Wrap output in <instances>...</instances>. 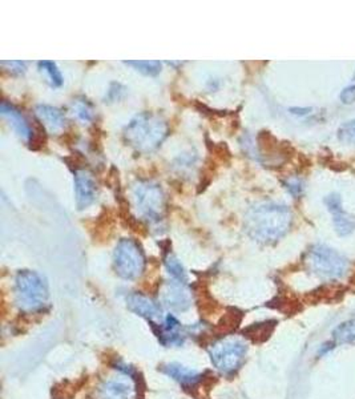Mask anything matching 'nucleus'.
Here are the masks:
<instances>
[{"label": "nucleus", "mask_w": 355, "mask_h": 399, "mask_svg": "<svg viewBox=\"0 0 355 399\" xmlns=\"http://www.w3.org/2000/svg\"><path fill=\"white\" fill-rule=\"evenodd\" d=\"M276 322L275 321H268V322H261V323H255L249 329H246V336L249 338L253 339L255 342H262L265 339L269 338L275 329Z\"/></svg>", "instance_id": "412c9836"}, {"label": "nucleus", "mask_w": 355, "mask_h": 399, "mask_svg": "<svg viewBox=\"0 0 355 399\" xmlns=\"http://www.w3.org/2000/svg\"><path fill=\"white\" fill-rule=\"evenodd\" d=\"M169 135V125L162 116L153 112H141L124 128V139L141 153H149L162 144Z\"/></svg>", "instance_id": "f03ea898"}, {"label": "nucleus", "mask_w": 355, "mask_h": 399, "mask_svg": "<svg viewBox=\"0 0 355 399\" xmlns=\"http://www.w3.org/2000/svg\"><path fill=\"white\" fill-rule=\"evenodd\" d=\"M325 204L333 216L336 233L339 236L350 235L355 229V217L343 211L341 197L338 195H330L325 199Z\"/></svg>", "instance_id": "9b49d317"}, {"label": "nucleus", "mask_w": 355, "mask_h": 399, "mask_svg": "<svg viewBox=\"0 0 355 399\" xmlns=\"http://www.w3.org/2000/svg\"><path fill=\"white\" fill-rule=\"evenodd\" d=\"M38 65H39L40 72L45 75L47 81L50 83V85L52 88H59L63 85L64 79H63V75H61L56 63L50 61V60H43V61L38 63Z\"/></svg>", "instance_id": "6ab92c4d"}, {"label": "nucleus", "mask_w": 355, "mask_h": 399, "mask_svg": "<svg viewBox=\"0 0 355 399\" xmlns=\"http://www.w3.org/2000/svg\"><path fill=\"white\" fill-rule=\"evenodd\" d=\"M306 263L314 274L322 279H341L349 269L347 259L334 249L325 245L313 246L308 252Z\"/></svg>", "instance_id": "0eeeda50"}, {"label": "nucleus", "mask_w": 355, "mask_h": 399, "mask_svg": "<svg viewBox=\"0 0 355 399\" xmlns=\"http://www.w3.org/2000/svg\"><path fill=\"white\" fill-rule=\"evenodd\" d=\"M71 112L76 119L80 120L84 124L91 122L92 120L95 119V111H94L92 104L84 98H79V99L72 101Z\"/></svg>", "instance_id": "a211bd4d"}, {"label": "nucleus", "mask_w": 355, "mask_h": 399, "mask_svg": "<svg viewBox=\"0 0 355 399\" xmlns=\"http://www.w3.org/2000/svg\"><path fill=\"white\" fill-rule=\"evenodd\" d=\"M164 263H165V268H166V270H168V273H169V276L172 277V279L181 282V283H186L188 274H186L182 263L178 261L175 255H172L171 252L166 253L164 256Z\"/></svg>", "instance_id": "aec40b11"}, {"label": "nucleus", "mask_w": 355, "mask_h": 399, "mask_svg": "<svg viewBox=\"0 0 355 399\" xmlns=\"http://www.w3.org/2000/svg\"><path fill=\"white\" fill-rule=\"evenodd\" d=\"M35 114L39 118L41 124L51 132V133H58L65 128V116L60 111L59 108L47 105V104H40L35 108Z\"/></svg>", "instance_id": "2eb2a0df"}, {"label": "nucleus", "mask_w": 355, "mask_h": 399, "mask_svg": "<svg viewBox=\"0 0 355 399\" xmlns=\"http://www.w3.org/2000/svg\"><path fill=\"white\" fill-rule=\"evenodd\" d=\"M158 337L165 346H180L184 343L186 333L178 319L172 314H168L164 323L161 326L158 325Z\"/></svg>", "instance_id": "ddd939ff"}, {"label": "nucleus", "mask_w": 355, "mask_h": 399, "mask_svg": "<svg viewBox=\"0 0 355 399\" xmlns=\"http://www.w3.org/2000/svg\"><path fill=\"white\" fill-rule=\"evenodd\" d=\"M292 221L293 215L286 205L263 201L255 204L246 212L245 230L259 244H273L288 233Z\"/></svg>", "instance_id": "f257e3e1"}, {"label": "nucleus", "mask_w": 355, "mask_h": 399, "mask_svg": "<svg viewBox=\"0 0 355 399\" xmlns=\"http://www.w3.org/2000/svg\"><path fill=\"white\" fill-rule=\"evenodd\" d=\"M124 64L133 67L138 72L145 75V76H158L161 72V63L160 61H142V60H136V61H124Z\"/></svg>", "instance_id": "4be33fe9"}, {"label": "nucleus", "mask_w": 355, "mask_h": 399, "mask_svg": "<svg viewBox=\"0 0 355 399\" xmlns=\"http://www.w3.org/2000/svg\"><path fill=\"white\" fill-rule=\"evenodd\" d=\"M334 345H345L355 341V319H349L336 326L332 333Z\"/></svg>", "instance_id": "f3484780"}, {"label": "nucleus", "mask_w": 355, "mask_h": 399, "mask_svg": "<svg viewBox=\"0 0 355 399\" xmlns=\"http://www.w3.org/2000/svg\"><path fill=\"white\" fill-rule=\"evenodd\" d=\"M50 289L45 279L34 270H20L14 283V301L23 313L43 312L48 305Z\"/></svg>", "instance_id": "7ed1b4c3"}, {"label": "nucleus", "mask_w": 355, "mask_h": 399, "mask_svg": "<svg viewBox=\"0 0 355 399\" xmlns=\"http://www.w3.org/2000/svg\"><path fill=\"white\" fill-rule=\"evenodd\" d=\"M98 193V186L94 176L85 169L75 171V197L79 211L91 206Z\"/></svg>", "instance_id": "1a4fd4ad"}, {"label": "nucleus", "mask_w": 355, "mask_h": 399, "mask_svg": "<svg viewBox=\"0 0 355 399\" xmlns=\"http://www.w3.org/2000/svg\"><path fill=\"white\" fill-rule=\"evenodd\" d=\"M248 353V345L242 339L226 337L218 339L209 349L212 363L222 374L230 376L244 365Z\"/></svg>", "instance_id": "20e7f679"}, {"label": "nucleus", "mask_w": 355, "mask_h": 399, "mask_svg": "<svg viewBox=\"0 0 355 399\" xmlns=\"http://www.w3.org/2000/svg\"><path fill=\"white\" fill-rule=\"evenodd\" d=\"M286 189L289 191V193H292L293 196H299L303 192V184L299 179H290L285 182Z\"/></svg>", "instance_id": "a878e982"}, {"label": "nucleus", "mask_w": 355, "mask_h": 399, "mask_svg": "<svg viewBox=\"0 0 355 399\" xmlns=\"http://www.w3.org/2000/svg\"><path fill=\"white\" fill-rule=\"evenodd\" d=\"M138 391L131 376L111 378L105 380L99 387V399H136Z\"/></svg>", "instance_id": "9d476101"}, {"label": "nucleus", "mask_w": 355, "mask_h": 399, "mask_svg": "<svg viewBox=\"0 0 355 399\" xmlns=\"http://www.w3.org/2000/svg\"><path fill=\"white\" fill-rule=\"evenodd\" d=\"M341 100L345 104H352L355 101V84H352L349 87H346L342 94H341Z\"/></svg>", "instance_id": "bb28decb"}, {"label": "nucleus", "mask_w": 355, "mask_h": 399, "mask_svg": "<svg viewBox=\"0 0 355 399\" xmlns=\"http://www.w3.org/2000/svg\"><path fill=\"white\" fill-rule=\"evenodd\" d=\"M127 305L131 312L151 322H153V319H158L161 316L160 305L141 293H131L127 297Z\"/></svg>", "instance_id": "f8f14e48"}, {"label": "nucleus", "mask_w": 355, "mask_h": 399, "mask_svg": "<svg viewBox=\"0 0 355 399\" xmlns=\"http://www.w3.org/2000/svg\"><path fill=\"white\" fill-rule=\"evenodd\" d=\"M114 266L118 277L133 281L145 270V256L136 239H121L114 252Z\"/></svg>", "instance_id": "423d86ee"}, {"label": "nucleus", "mask_w": 355, "mask_h": 399, "mask_svg": "<svg viewBox=\"0 0 355 399\" xmlns=\"http://www.w3.org/2000/svg\"><path fill=\"white\" fill-rule=\"evenodd\" d=\"M125 95H127V88L121 83L114 81V83H111L108 91H107L104 103H108V104L118 103L120 100L124 99Z\"/></svg>", "instance_id": "5701e85b"}, {"label": "nucleus", "mask_w": 355, "mask_h": 399, "mask_svg": "<svg viewBox=\"0 0 355 399\" xmlns=\"http://www.w3.org/2000/svg\"><path fill=\"white\" fill-rule=\"evenodd\" d=\"M338 138L342 142L355 145V120H350L339 127Z\"/></svg>", "instance_id": "b1692460"}, {"label": "nucleus", "mask_w": 355, "mask_h": 399, "mask_svg": "<svg viewBox=\"0 0 355 399\" xmlns=\"http://www.w3.org/2000/svg\"><path fill=\"white\" fill-rule=\"evenodd\" d=\"M132 193L140 216L149 224H160L165 211V195L161 186L152 181H138Z\"/></svg>", "instance_id": "39448f33"}, {"label": "nucleus", "mask_w": 355, "mask_h": 399, "mask_svg": "<svg viewBox=\"0 0 355 399\" xmlns=\"http://www.w3.org/2000/svg\"><path fill=\"white\" fill-rule=\"evenodd\" d=\"M162 371L184 387H193L202 378V374L197 370L180 363H168L162 367Z\"/></svg>", "instance_id": "dca6fc26"}, {"label": "nucleus", "mask_w": 355, "mask_h": 399, "mask_svg": "<svg viewBox=\"0 0 355 399\" xmlns=\"http://www.w3.org/2000/svg\"><path fill=\"white\" fill-rule=\"evenodd\" d=\"M1 115L10 121V125H12V128L15 129V132L19 135L21 139H32L34 131H32L30 122L23 116V114L15 105H12L11 103L4 100L1 103Z\"/></svg>", "instance_id": "4468645a"}, {"label": "nucleus", "mask_w": 355, "mask_h": 399, "mask_svg": "<svg viewBox=\"0 0 355 399\" xmlns=\"http://www.w3.org/2000/svg\"><path fill=\"white\" fill-rule=\"evenodd\" d=\"M161 301L173 312H186L192 306L193 297L186 283H181L173 279L162 286Z\"/></svg>", "instance_id": "6e6552de"}, {"label": "nucleus", "mask_w": 355, "mask_h": 399, "mask_svg": "<svg viewBox=\"0 0 355 399\" xmlns=\"http://www.w3.org/2000/svg\"><path fill=\"white\" fill-rule=\"evenodd\" d=\"M1 67L12 75H23L27 71V63L21 61V60L1 61Z\"/></svg>", "instance_id": "393cba45"}]
</instances>
